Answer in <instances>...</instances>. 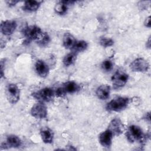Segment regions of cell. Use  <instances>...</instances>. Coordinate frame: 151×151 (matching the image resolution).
I'll list each match as a JSON object with an SVG mask.
<instances>
[{"label":"cell","mask_w":151,"mask_h":151,"mask_svg":"<svg viewBox=\"0 0 151 151\" xmlns=\"http://www.w3.org/2000/svg\"><path fill=\"white\" fill-rule=\"evenodd\" d=\"M55 92L54 90L49 87L43 88L34 93L32 94V96L36 100L41 102L44 101H50L52 100Z\"/></svg>","instance_id":"cell-6"},{"label":"cell","mask_w":151,"mask_h":151,"mask_svg":"<svg viewBox=\"0 0 151 151\" xmlns=\"http://www.w3.org/2000/svg\"><path fill=\"white\" fill-rule=\"evenodd\" d=\"M76 42V40L74 37L69 32H65L63 36V43L64 47L67 49H72L74 44Z\"/></svg>","instance_id":"cell-17"},{"label":"cell","mask_w":151,"mask_h":151,"mask_svg":"<svg viewBox=\"0 0 151 151\" xmlns=\"http://www.w3.org/2000/svg\"><path fill=\"white\" fill-rule=\"evenodd\" d=\"M113 136V133L109 129H107L99 136V143L103 147H109L111 145Z\"/></svg>","instance_id":"cell-11"},{"label":"cell","mask_w":151,"mask_h":151,"mask_svg":"<svg viewBox=\"0 0 151 151\" xmlns=\"http://www.w3.org/2000/svg\"><path fill=\"white\" fill-rule=\"evenodd\" d=\"M76 60V53L72 52L65 55L63 60V64L65 66H70L72 65Z\"/></svg>","instance_id":"cell-21"},{"label":"cell","mask_w":151,"mask_h":151,"mask_svg":"<svg viewBox=\"0 0 151 151\" xmlns=\"http://www.w3.org/2000/svg\"><path fill=\"white\" fill-rule=\"evenodd\" d=\"M17 24L14 20H5L1 24V32L4 35H10L15 30Z\"/></svg>","instance_id":"cell-10"},{"label":"cell","mask_w":151,"mask_h":151,"mask_svg":"<svg viewBox=\"0 0 151 151\" xmlns=\"http://www.w3.org/2000/svg\"><path fill=\"white\" fill-rule=\"evenodd\" d=\"M129 100L127 97H119L111 100L106 105V110L109 111L119 112L124 110L128 106Z\"/></svg>","instance_id":"cell-2"},{"label":"cell","mask_w":151,"mask_h":151,"mask_svg":"<svg viewBox=\"0 0 151 151\" xmlns=\"http://www.w3.org/2000/svg\"><path fill=\"white\" fill-rule=\"evenodd\" d=\"M107 129H109L113 135L118 136L123 132L124 126L120 119L114 118L110 122Z\"/></svg>","instance_id":"cell-9"},{"label":"cell","mask_w":151,"mask_h":151,"mask_svg":"<svg viewBox=\"0 0 151 151\" xmlns=\"http://www.w3.org/2000/svg\"><path fill=\"white\" fill-rule=\"evenodd\" d=\"M110 93V87L107 84H102L97 87L96 94L97 97L100 100H106L109 97Z\"/></svg>","instance_id":"cell-14"},{"label":"cell","mask_w":151,"mask_h":151,"mask_svg":"<svg viewBox=\"0 0 151 151\" xmlns=\"http://www.w3.org/2000/svg\"><path fill=\"white\" fill-rule=\"evenodd\" d=\"M144 24L146 27L150 28V17L149 16L145 19V21L144 22Z\"/></svg>","instance_id":"cell-26"},{"label":"cell","mask_w":151,"mask_h":151,"mask_svg":"<svg viewBox=\"0 0 151 151\" xmlns=\"http://www.w3.org/2000/svg\"><path fill=\"white\" fill-rule=\"evenodd\" d=\"M35 70L37 74L41 77H46L50 71L48 65L42 60H38L35 64Z\"/></svg>","instance_id":"cell-12"},{"label":"cell","mask_w":151,"mask_h":151,"mask_svg":"<svg viewBox=\"0 0 151 151\" xmlns=\"http://www.w3.org/2000/svg\"><path fill=\"white\" fill-rule=\"evenodd\" d=\"M65 94H66V92L65 91L63 87L58 88L55 91V94L57 97H63L65 95Z\"/></svg>","instance_id":"cell-25"},{"label":"cell","mask_w":151,"mask_h":151,"mask_svg":"<svg viewBox=\"0 0 151 151\" xmlns=\"http://www.w3.org/2000/svg\"><path fill=\"white\" fill-rule=\"evenodd\" d=\"M41 2L38 1H26L23 6V10L27 12H35L38 9Z\"/></svg>","instance_id":"cell-16"},{"label":"cell","mask_w":151,"mask_h":151,"mask_svg":"<svg viewBox=\"0 0 151 151\" xmlns=\"http://www.w3.org/2000/svg\"><path fill=\"white\" fill-rule=\"evenodd\" d=\"M101 66V68L103 69V70H104V71H106V72H109L112 70V68L113 67V64L111 60H105L104 61H103L102 62Z\"/></svg>","instance_id":"cell-23"},{"label":"cell","mask_w":151,"mask_h":151,"mask_svg":"<svg viewBox=\"0 0 151 151\" xmlns=\"http://www.w3.org/2000/svg\"><path fill=\"white\" fill-rule=\"evenodd\" d=\"M50 41V38L48 35V34H47L46 32H43L41 37L36 42L41 47H44V46H46L49 43Z\"/></svg>","instance_id":"cell-22"},{"label":"cell","mask_w":151,"mask_h":151,"mask_svg":"<svg viewBox=\"0 0 151 151\" xmlns=\"http://www.w3.org/2000/svg\"><path fill=\"white\" fill-rule=\"evenodd\" d=\"M21 144L22 141L18 136L15 134H10L7 136L6 142H5V143H1V146H4V149H7L8 147L17 148L19 147Z\"/></svg>","instance_id":"cell-13"},{"label":"cell","mask_w":151,"mask_h":151,"mask_svg":"<svg viewBox=\"0 0 151 151\" xmlns=\"http://www.w3.org/2000/svg\"><path fill=\"white\" fill-rule=\"evenodd\" d=\"M99 42H100V44L104 48L111 47L114 44V41L112 39L107 38V37L101 38Z\"/></svg>","instance_id":"cell-24"},{"label":"cell","mask_w":151,"mask_h":151,"mask_svg":"<svg viewBox=\"0 0 151 151\" xmlns=\"http://www.w3.org/2000/svg\"><path fill=\"white\" fill-rule=\"evenodd\" d=\"M144 118H145V119L147 120L149 122H150V113H149V112H148V113H146V114H145V117H144Z\"/></svg>","instance_id":"cell-28"},{"label":"cell","mask_w":151,"mask_h":151,"mask_svg":"<svg viewBox=\"0 0 151 151\" xmlns=\"http://www.w3.org/2000/svg\"><path fill=\"white\" fill-rule=\"evenodd\" d=\"M19 1H6V4L9 5V6H14L17 3H18Z\"/></svg>","instance_id":"cell-27"},{"label":"cell","mask_w":151,"mask_h":151,"mask_svg":"<svg viewBox=\"0 0 151 151\" xmlns=\"http://www.w3.org/2000/svg\"><path fill=\"white\" fill-rule=\"evenodd\" d=\"M63 88L66 93L73 94L80 90V86L77 83L73 81H69L64 84Z\"/></svg>","instance_id":"cell-18"},{"label":"cell","mask_w":151,"mask_h":151,"mask_svg":"<svg viewBox=\"0 0 151 151\" xmlns=\"http://www.w3.org/2000/svg\"><path fill=\"white\" fill-rule=\"evenodd\" d=\"M5 94L8 101L11 104H15L19 100L20 90L15 84H9L7 86Z\"/></svg>","instance_id":"cell-5"},{"label":"cell","mask_w":151,"mask_h":151,"mask_svg":"<svg viewBox=\"0 0 151 151\" xmlns=\"http://www.w3.org/2000/svg\"><path fill=\"white\" fill-rule=\"evenodd\" d=\"M40 136L44 143L47 144L51 143L53 141L54 133L48 127H43L40 130Z\"/></svg>","instance_id":"cell-15"},{"label":"cell","mask_w":151,"mask_h":151,"mask_svg":"<svg viewBox=\"0 0 151 151\" xmlns=\"http://www.w3.org/2000/svg\"><path fill=\"white\" fill-rule=\"evenodd\" d=\"M32 116L35 119H44L47 116V108L43 102L39 101L35 103L31 109Z\"/></svg>","instance_id":"cell-7"},{"label":"cell","mask_w":151,"mask_h":151,"mask_svg":"<svg viewBox=\"0 0 151 151\" xmlns=\"http://www.w3.org/2000/svg\"><path fill=\"white\" fill-rule=\"evenodd\" d=\"M129 75L126 73L117 70L111 77L113 87L114 89H119L124 86L127 82Z\"/></svg>","instance_id":"cell-4"},{"label":"cell","mask_w":151,"mask_h":151,"mask_svg":"<svg viewBox=\"0 0 151 151\" xmlns=\"http://www.w3.org/2000/svg\"><path fill=\"white\" fill-rule=\"evenodd\" d=\"M129 67L133 72H146L149 68V64L143 58H138L133 60Z\"/></svg>","instance_id":"cell-8"},{"label":"cell","mask_w":151,"mask_h":151,"mask_svg":"<svg viewBox=\"0 0 151 151\" xmlns=\"http://www.w3.org/2000/svg\"><path fill=\"white\" fill-rule=\"evenodd\" d=\"M146 47L148 48H150V37L149 38L147 42H146Z\"/></svg>","instance_id":"cell-29"},{"label":"cell","mask_w":151,"mask_h":151,"mask_svg":"<svg viewBox=\"0 0 151 151\" xmlns=\"http://www.w3.org/2000/svg\"><path fill=\"white\" fill-rule=\"evenodd\" d=\"M68 9V5L65 3L64 1H60L54 7V11L55 12L60 15H64L67 13Z\"/></svg>","instance_id":"cell-20"},{"label":"cell","mask_w":151,"mask_h":151,"mask_svg":"<svg viewBox=\"0 0 151 151\" xmlns=\"http://www.w3.org/2000/svg\"><path fill=\"white\" fill-rule=\"evenodd\" d=\"M126 136L127 140L130 143L138 141L142 144L146 141L147 137H150L149 135L147 136L144 134L142 129L136 125H131L128 127Z\"/></svg>","instance_id":"cell-1"},{"label":"cell","mask_w":151,"mask_h":151,"mask_svg":"<svg viewBox=\"0 0 151 151\" xmlns=\"http://www.w3.org/2000/svg\"><path fill=\"white\" fill-rule=\"evenodd\" d=\"M88 47V43L84 41V40H81L78 41H76V44H74V47L71 49L73 50V52L75 53L77 52H80L85 51Z\"/></svg>","instance_id":"cell-19"},{"label":"cell","mask_w":151,"mask_h":151,"mask_svg":"<svg viewBox=\"0 0 151 151\" xmlns=\"http://www.w3.org/2000/svg\"><path fill=\"white\" fill-rule=\"evenodd\" d=\"M22 34L28 41L39 40L43 32L41 29L37 25L27 26L22 29Z\"/></svg>","instance_id":"cell-3"}]
</instances>
